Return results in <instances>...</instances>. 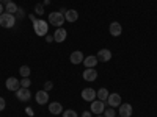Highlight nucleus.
Masks as SVG:
<instances>
[{
	"label": "nucleus",
	"instance_id": "2eb2a0df",
	"mask_svg": "<svg viewBox=\"0 0 157 117\" xmlns=\"http://www.w3.org/2000/svg\"><path fill=\"white\" fill-rule=\"evenodd\" d=\"M69 59H71L72 64H82L83 59H85V56H83V53H82L80 50H75V51H72V53H71Z\"/></svg>",
	"mask_w": 157,
	"mask_h": 117
},
{
	"label": "nucleus",
	"instance_id": "f704fd0d",
	"mask_svg": "<svg viewBox=\"0 0 157 117\" xmlns=\"http://www.w3.org/2000/svg\"><path fill=\"white\" fill-rule=\"evenodd\" d=\"M2 2H3V0H0V3H2Z\"/></svg>",
	"mask_w": 157,
	"mask_h": 117
},
{
	"label": "nucleus",
	"instance_id": "39448f33",
	"mask_svg": "<svg viewBox=\"0 0 157 117\" xmlns=\"http://www.w3.org/2000/svg\"><path fill=\"white\" fill-rule=\"evenodd\" d=\"M82 98L85 100V101H93V100H96L98 98V92L93 89V87H85L83 90H82Z\"/></svg>",
	"mask_w": 157,
	"mask_h": 117
},
{
	"label": "nucleus",
	"instance_id": "dca6fc26",
	"mask_svg": "<svg viewBox=\"0 0 157 117\" xmlns=\"http://www.w3.org/2000/svg\"><path fill=\"white\" fill-rule=\"evenodd\" d=\"M78 19V12L75 9H66V12H64V20L66 22H77Z\"/></svg>",
	"mask_w": 157,
	"mask_h": 117
},
{
	"label": "nucleus",
	"instance_id": "6ab92c4d",
	"mask_svg": "<svg viewBox=\"0 0 157 117\" xmlns=\"http://www.w3.org/2000/svg\"><path fill=\"white\" fill-rule=\"evenodd\" d=\"M17 9H19V6H17L14 2H10V3L5 5V12H8V14H13V16H14L16 12H17Z\"/></svg>",
	"mask_w": 157,
	"mask_h": 117
},
{
	"label": "nucleus",
	"instance_id": "f8f14e48",
	"mask_svg": "<svg viewBox=\"0 0 157 117\" xmlns=\"http://www.w3.org/2000/svg\"><path fill=\"white\" fill-rule=\"evenodd\" d=\"M35 98H36V103L38 105H46V103L49 101V94H47V90H38L36 92V95H35Z\"/></svg>",
	"mask_w": 157,
	"mask_h": 117
},
{
	"label": "nucleus",
	"instance_id": "b1692460",
	"mask_svg": "<svg viewBox=\"0 0 157 117\" xmlns=\"http://www.w3.org/2000/svg\"><path fill=\"white\" fill-rule=\"evenodd\" d=\"M32 81H30V78H22V81H21V87H30Z\"/></svg>",
	"mask_w": 157,
	"mask_h": 117
},
{
	"label": "nucleus",
	"instance_id": "f257e3e1",
	"mask_svg": "<svg viewBox=\"0 0 157 117\" xmlns=\"http://www.w3.org/2000/svg\"><path fill=\"white\" fill-rule=\"evenodd\" d=\"M33 30H35V34H38V36H46L49 31V22H46L43 19H36L33 22Z\"/></svg>",
	"mask_w": 157,
	"mask_h": 117
},
{
	"label": "nucleus",
	"instance_id": "412c9836",
	"mask_svg": "<svg viewBox=\"0 0 157 117\" xmlns=\"http://www.w3.org/2000/svg\"><path fill=\"white\" fill-rule=\"evenodd\" d=\"M19 73H21L24 78H29V76H30V67H29V66H22V67L19 69Z\"/></svg>",
	"mask_w": 157,
	"mask_h": 117
},
{
	"label": "nucleus",
	"instance_id": "1a4fd4ad",
	"mask_svg": "<svg viewBox=\"0 0 157 117\" xmlns=\"http://www.w3.org/2000/svg\"><path fill=\"white\" fill-rule=\"evenodd\" d=\"M66 36H68V31L60 27V28H57V31L54 33V41L58 42V44H61V42L66 41Z\"/></svg>",
	"mask_w": 157,
	"mask_h": 117
},
{
	"label": "nucleus",
	"instance_id": "c85d7f7f",
	"mask_svg": "<svg viewBox=\"0 0 157 117\" xmlns=\"http://www.w3.org/2000/svg\"><path fill=\"white\" fill-rule=\"evenodd\" d=\"M25 112H27L30 117H33V115H35V112H33V109H32L30 106H29V108H25Z\"/></svg>",
	"mask_w": 157,
	"mask_h": 117
},
{
	"label": "nucleus",
	"instance_id": "9d476101",
	"mask_svg": "<svg viewBox=\"0 0 157 117\" xmlns=\"http://www.w3.org/2000/svg\"><path fill=\"white\" fill-rule=\"evenodd\" d=\"M118 112H120L121 117H130L132 115V106H130L129 103H121V105L118 106Z\"/></svg>",
	"mask_w": 157,
	"mask_h": 117
},
{
	"label": "nucleus",
	"instance_id": "9b49d317",
	"mask_svg": "<svg viewBox=\"0 0 157 117\" xmlns=\"http://www.w3.org/2000/svg\"><path fill=\"white\" fill-rule=\"evenodd\" d=\"M109 31H110V34L115 36V37L121 36V33H123L121 23H120V22H112V23H110V27H109Z\"/></svg>",
	"mask_w": 157,
	"mask_h": 117
},
{
	"label": "nucleus",
	"instance_id": "f03ea898",
	"mask_svg": "<svg viewBox=\"0 0 157 117\" xmlns=\"http://www.w3.org/2000/svg\"><path fill=\"white\" fill-rule=\"evenodd\" d=\"M50 25H54V27L60 28L61 25L64 23V16L61 14L60 11H52L50 14H49V20H47Z\"/></svg>",
	"mask_w": 157,
	"mask_h": 117
},
{
	"label": "nucleus",
	"instance_id": "7c9ffc66",
	"mask_svg": "<svg viewBox=\"0 0 157 117\" xmlns=\"http://www.w3.org/2000/svg\"><path fill=\"white\" fill-rule=\"evenodd\" d=\"M5 12V6H3V3H0V14H3Z\"/></svg>",
	"mask_w": 157,
	"mask_h": 117
},
{
	"label": "nucleus",
	"instance_id": "5701e85b",
	"mask_svg": "<svg viewBox=\"0 0 157 117\" xmlns=\"http://www.w3.org/2000/svg\"><path fill=\"white\" fill-rule=\"evenodd\" d=\"M63 117H77V112L74 109H66L63 111Z\"/></svg>",
	"mask_w": 157,
	"mask_h": 117
},
{
	"label": "nucleus",
	"instance_id": "f3484780",
	"mask_svg": "<svg viewBox=\"0 0 157 117\" xmlns=\"http://www.w3.org/2000/svg\"><path fill=\"white\" fill-rule=\"evenodd\" d=\"M49 112H50V114H55V115L63 114V106H61V103H58V101L50 103V105H49Z\"/></svg>",
	"mask_w": 157,
	"mask_h": 117
},
{
	"label": "nucleus",
	"instance_id": "a878e982",
	"mask_svg": "<svg viewBox=\"0 0 157 117\" xmlns=\"http://www.w3.org/2000/svg\"><path fill=\"white\" fill-rule=\"evenodd\" d=\"M52 87H54V83H52V81H46L44 83V90H50Z\"/></svg>",
	"mask_w": 157,
	"mask_h": 117
},
{
	"label": "nucleus",
	"instance_id": "c756f323",
	"mask_svg": "<svg viewBox=\"0 0 157 117\" xmlns=\"http://www.w3.org/2000/svg\"><path fill=\"white\" fill-rule=\"evenodd\" d=\"M82 117H91V111H83L82 112Z\"/></svg>",
	"mask_w": 157,
	"mask_h": 117
},
{
	"label": "nucleus",
	"instance_id": "20e7f679",
	"mask_svg": "<svg viewBox=\"0 0 157 117\" xmlns=\"http://www.w3.org/2000/svg\"><path fill=\"white\" fill-rule=\"evenodd\" d=\"M107 108V101H102V100H93L91 101V112L99 115V114H104Z\"/></svg>",
	"mask_w": 157,
	"mask_h": 117
},
{
	"label": "nucleus",
	"instance_id": "c9c22d12",
	"mask_svg": "<svg viewBox=\"0 0 157 117\" xmlns=\"http://www.w3.org/2000/svg\"><path fill=\"white\" fill-rule=\"evenodd\" d=\"M120 117H121V115H120Z\"/></svg>",
	"mask_w": 157,
	"mask_h": 117
},
{
	"label": "nucleus",
	"instance_id": "0eeeda50",
	"mask_svg": "<svg viewBox=\"0 0 157 117\" xmlns=\"http://www.w3.org/2000/svg\"><path fill=\"white\" fill-rule=\"evenodd\" d=\"M16 97L21 100V101H29L32 98V94H30V89L29 87H19L16 90Z\"/></svg>",
	"mask_w": 157,
	"mask_h": 117
},
{
	"label": "nucleus",
	"instance_id": "473e14b6",
	"mask_svg": "<svg viewBox=\"0 0 157 117\" xmlns=\"http://www.w3.org/2000/svg\"><path fill=\"white\" fill-rule=\"evenodd\" d=\"M10 2H13V0H3L2 3H5V5H6V3H10Z\"/></svg>",
	"mask_w": 157,
	"mask_h": 117
},
{
	"label": "nucleus",
	"instance_id": "72a5a7b5",
	"mask_svg": "<svg viewBox=\"0 0 157 117\" xmlns=\"http://www.w3.org/2000/svg\"><path fill=\"white\" fill-rule=\"evenodd\" d=\"M96 117H104V115H102V114H99V115H96Z\"/></svg>",
	"mask_w": 157,
	"mask_h": 117
},
{
	"label": "nucleus",
	"instance_id": "6e6552de",
	"mask_svg": "<svg viewBox=\"0 0 157 117\" xmlns=\"http://www.w3.org/2000/svg\"><path fill=\"white\" fill-rule=\"evenodd\" d=\"M107 105L109 106H112V108H118L121 105V95L120 94H110L109 95V98H107Z\"/></svg>",
	"mask_w": 157,
	"mask_h": 117
},
{
	"label": "nucleus",
	"instance_id": "a211bd4d",
	"mask_svg": "<svg viewBox=\"0 0 157 117\" xmlns=\"http://www.w3.org/2000/svg\"><path fill=\"white\" fill-rule=\"evenodd\" d=\"M99 62V59H98V56H93V55H91V56H86L85 59H83V64H85V67L86 69H93V67H96V64Z\"/></svg>",
	"mask_w": 157,
	"mask_h": 117
},
{
	"label": "nucleus",
	"instance_id": "4468645a",
	"mask_svg": "<svg viewBox=\"0 0 157 117\" xmlns=\"http://www.w3.org/2000/svg\"><path fill=\"white\" fill-rule=\"evenodd\" d=\"M96 78H98V70L93 67V69H85L83 70V80L85 81H94L96 80Z\"/></svg>",
	"mask_w": 157,
	"mask_h": 117
},
{
	"label": "nucleus",
	"instance_id": "423d86ee",
	"mask_svg": "<svg viewBox=\"0 0 157 117\" xmlns=\"http://www.w3.org/2000/svg\"><path fill=\"white\" fill-rule=\"evenodd\" d=\"M5 86H6L8 90H11V92H16V90L21 87V81L17 80L16 76H10L6 80V83H5Z\"/></svg>",
	"mask_w": 157,
	"mask_h": 117
},
{
	"label": "nucleus",
	"instance_id": "2f4dec72",
	"mask_svg": "<svg viewBox=\"0 0 157 117\" xmlns=\"http://www.w3.org/2000/svg\"><path fill=\"white\" fill-rule=\"evenodd\" d=\"M46 41L47 42H52V41H54V36H46Z\"/></svg>",
	"mask_w": 157,
	"mask_h": 117
},
{
	"label": "nucleus",
	"instance_id": "ddd939ff",
	"mask_svg": "<svg viewBox=\"0 0 157 117\" xmlns=\"http://www.w3.org/2000/svg\"><path fill=\"white\" fill-rule=\"evenodd\" d=\"M96 56H98V59L102 61V62H109V61L112 59V51H110L109 48H102V50L98 51Z\"/></svg>",
	"mask_w": 157,
	"mask_h": 117
},
{
	"label": "nucleus",
	"instance_id": "7ed1b4c3",
	"mask_svg": "<svg viewBox=\"0 0 157 117\" xmlns=\"http://www.w3.org/2000/svg\"><path fill=\"white\" fill-rule=\"evenodd\" d=\"M16 25V17L13 14H8V12H3L0 14V27L3 28H13Z\"/></svg>",
	"mask_w": 157,
	"mask_h": 117
},
{
	"label": "nucleus",
	"instance_id": "bb28decb",
	"mask_svg": "<svg viewBox=\"0 0 157 117\" xmlns=\"http://www.w3.org/2000/svg\"><path fill=\"white\" fill-rule=\"evenodd\" d=\"M5 106H6L5 98H3V97H0V111H3V109H5Z\"/></svg>",
	"mask_w": 157,
	"mask_h": 117
},
{
	"label": "nucleus",
	"instance_id": "cd10ccee",
	"mask_svg": "<svg viewBox=\"0 0 157 117\" xmlns=\"http://www.w3.org/2000/svg\"><path fill=\"white\" fill-rule=\"evenodd\" d=\"M16 14H17V19H22V17L25 16V12H24V9H22V8H19Z\"/></svg>",
	"mask_w": 157,
	"mask_h": 117
},
{
	"label": "nucleus",
	"instance_id": "aec40b11",
	"mask_svg": "<svg viewBox=\"0 0 157 117\" xmlns=\"http://www.w3.org/2000/svg\"><path fill=\"white\" fill-rule=\"evenodd\" d=\"M98 92V100H102V101H107V98H109V90L105 89V87H101L99 90H96Z\"/></svg>",
	"mask_w": 157,
	"mask_h": 117
},
{
	"label": "nucleus",
	"instance_id": "393cba45",
	"mask_svg": "<svg viewBox=\"0 0 157 117\" xmlns=\"http://www.w3.org/2000/svg\"><path fill=\"white\" fill-rule=\"evenodd\" d=\"M35 12H36V14H43V12H44V6H43L41 3H38V5L35 6Z\"/></svg>",
	"mask_w": 157,
	"mask_h": 117
},
{
	"label": "nucleus",
	"instance_id": "4be33fe9",
	"mask_svg": "<svg viewBox=\"0 0 157 117\" xmlns=\"http://www.w3.org/2000/svg\"><path fill=\"white\" fill-rule=\"evenodd\" d=\"M104 117H115V108H105V111H104Z\"/></svg>",
	"mask_w": 157,
	"mask_h": 117
}]
</instances>
